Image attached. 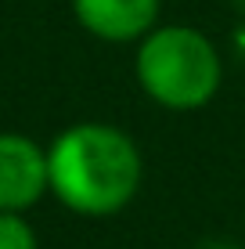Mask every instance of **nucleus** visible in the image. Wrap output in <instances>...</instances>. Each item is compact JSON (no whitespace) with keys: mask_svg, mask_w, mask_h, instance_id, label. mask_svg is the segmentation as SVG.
Masks as SVG:
<instances>
[{"mask_svg":"<svg viewBox=\"0 0 245 249\" xmlns=\"http://www.w3.org/2000/svg\"><path fill=\"white\" fill-rule=\"evenodd\" d=\"M50 195L80 217L126 210L145 181L141 148L123 126L72 123L47 144Z\"/></svg>","mask_w":245,"mask_h":249,"instance_id":"1","label":"nucleus"},{"mask_svg":"<svg viewBox=\"0 0 245 249\" xmlns=\"http://www.w3.org/2000/svg\"><path fill=\"white\" fill-rule=\"evenodd\" d=\"M133 76L159 108L195 112L216 98L224 62L216 44L195 25H155L137 40Z\"/></svg>","mask_w":245,"mask_h":249,"instance_id":"2","label":"nucleus"},{"mask_svg":"<svg viewBox=\"0 0 245 249\" xmlns=\"http://www.w3.org/2000/svg\"><path fill=\"white\" fill-rule=\"evenodd\" d=\"M44 195H50L47 148L29 134L0 130V213H25Z\"/></svg>","mask_w":245,"mask_h":249,"instance_id":"3","label":"nucleus"},{"mask_svg":"<svg viewBox=\"0 0 245 249\" xmlns=\"http://www.w3.org/2000/svg\"><path fill=\"white\" fill-rule=\"evenodd\" d=\"M163 0H72V15L105 44H133L159 25Z\"/></svg>","mask_w":245,"mask_h":249,"instance_id":"4","label":"nucleus"},{"mask_svg":"<svg viewBox=\"0 0 245 249\" xmlns=\"http://www.w3.org/2000/svg\"><path fill=\"white\" fill-rule=\"evenodd\" d=\"M0 249H40V238L25 213H0Z\"/></svg>","mask_w":245,"mask_h":249,"instance_id":"5","label":"nucleus"},{"mask_svg":"<svg viewBox=\"0 0 245 249\" xmlns=\"http://www.w3.org/2000/svg\"><path fill=\"white\" fill-rule=\"evenodd\" d=\"M198 249H238L234 242H220V238H213V242H202Z\"/></svg>","mask_w":245,"mask_h":249,"instance_id":"6","label":"nucleus"}]
</instances>
